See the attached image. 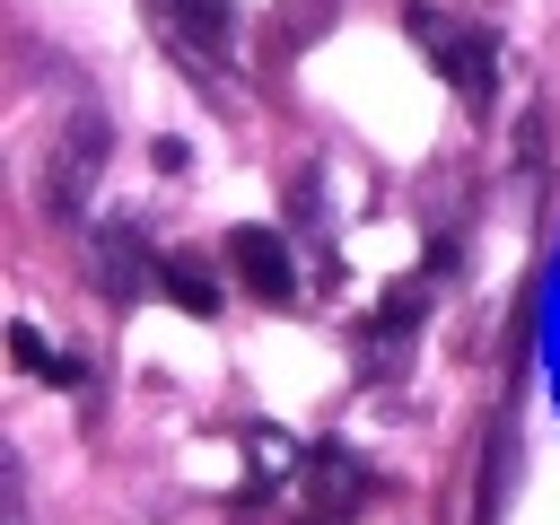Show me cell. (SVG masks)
<instances>
[{
  "instance_id": "277c9868",
  "label": "cell",
  "mask_w": 560,
  "mask_h": 525,
  "mask_svg": "<svg viewBox=\"0 0 560 525\" xmlns=\"http://www.w3.org/2000/svg\"><path fill=\"white\" fill-rule=\"evenodd\" d=\"M289 490H306V499H298V525H324V516H350V508L368 499V464H350V455H315L306 481H289Z\"/></svg>"
},
{
  "instance_id": "5b68a950",
  "label": "cell",
  "mask_w": 560,
  "mask_h": 525,
  "mask_svg": "<svg viewBox=\"0 0 560 525\" xmlns=\"http://www.w3.org/2000/svg\"><path fill=\"white\" fill-rule=\"evenodd\" d=\"M158 26H166V44H184L192 61H219L228 35H236V9H228V0H158Z\"/></svg>"
},
{
  "instance_id": "52a82bcc",
  "label": "cell",
  "mask_w": 560,
  "mask_h": 525,
  "mask_svg": "<svg viewBox=\"0 0 560 525\" xmlns=\"http://www.w3.org/2000/svg\"><path fill=\"white\" fill-rule=\"evenodd\" d=\"M166 280H175V298H184L192 315H210V306H219V280H210L201 262H166Z\"/></svg>"
},
{
  "instance_id": "3957f363",
  "label": "cell",
  "mask_w": 560,
  "mask_h": 525,
  "mask_svg": "<svg viewBox=\"0 0 560 525\" xmlns=\"http://www.w3.org/2000/svg\"><path fill=\"white\" fill-rule=\"evenodd\" d=\"M228 271H236L254 298H271V306L298 289V262H289L280 228H228Z\"/></svg>"
},
{
  "instance_id": "7a4b0ae2",
  "label": "cell",
  "mask_w": 560,
  "mask_h": 525,
  "mask_svg": "<svg viewBox=\"0 0 560 525\" xmlns=\"http://www.w3.org/2000/svg\"><path fill=\"white\" fill-rule=\"evenodd\" d=\"M105 158H114V131L96 114H70L52 131V158H44V210L52 219H79L88 192H96V175H105Z\"/></svg>"
},
{
  "instance_id": "6da1fadb",
  "label": "cell",
  "mask_w": 560,
  "mask_h": 525,
  "mask_svg": "<svg viewBox=\"0 0 560 525\" xmlns=\"http://www.w3.org/2000/svg\"><path fill=\"white\" fill-rule=\"evenodd\" d=\"M402 26H411V44L438 61V79H446L464 105H490V88H499V52H490V35H481L472 18H455V9H438V0H411Z\"/></svg>"
},
{
  "instance_id": "8992f818",
  "label": "cell",
  "mask_w": 560,
  "mask_h": 525,
  "mask_svg": "<svg viewBox=\"0 0 560 525\" xmlns=\"http://www.w3.org/2000/svg\"><path fill=\"white\" fill-rule=\"evenodd\" d=\"M96 280H105V298H140L158 280V262H149V245H140L131 219L122 228H96Z\"/></svg>"
}]
</instances>
